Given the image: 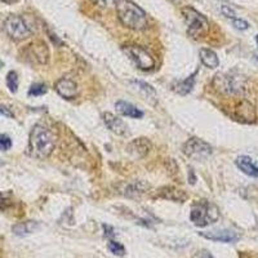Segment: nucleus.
Returning a JSON list of instances; mask_svg holds the SVG:
<instances>
[{
    "label": "nucleus",
    "instance_id": "nucleus-23",
    "mask_svg": "<svg viewBox=\"0 0 258 258\" xmlns=\"http://www.w3.org/2000/svg\"><path fill=\"white\" fill-rule=\"evenodd\" d=\"M109 249H110L111 253H114L115 256H124V253H126L124 247L122 246L120 243L115 242V240H110V242H109Z\"/></svg>",
    "mask_w": 258,
    "mask_h": 258
},
{
    "label": "nucleus",
    "instance_id": "nucleus-15",
    "mask_svg": "<svg viewBox=\"0 0 258 258\" xmlns=\"http://www.w3.org/2000/svg\"><path fill=\"white\" fill-rule=\"evenodd\" d=\"M150 190V185L146 181H134V182L129 183L127 189L124 190V195L128 198L137 199L139 196L145 195L146 192Z\"/></svg>",
    "mask_w": 258,
    "mask_h": 258
},
{
    "label": "nucleus",
    "instance_id": "nucleus-9",
    "mask_svg": "<svg viewBox=\"0 0 258 258\" xmlns=\"http://www.w3.org/2000/svg\"><path fill=\"white\" fill-rule=\"evenodd\" d=\"M56 91L57 93L65 100H73V98L78 97L79 91L78 85L74 80L69 78H62L56 83Z\"/></svg>",
    "mask_w": 258,
    "mask_h": 258
},
{
    "label": "nucleus",
    "instance_id": "nucleus-2",
    "mask_svg": "<svg viewBox=\"0 0 258 258\" xmlns=\"http://www.w3.org/2000/svg\"><path fill=\"white\" fill-rule=\"evenodd\" d=\"M118 17L120 22L130 30H143L147 27V17L146 13L130 0H115Z\"/></svg>",
    "mask_w": 258,
    "mask_h": 258
},
{
    "label": "nucleus",
    "instance_id": "nucleus-14",
    "mask_svg": "<svg viewBox=\"0 0 258 258\" xmlns=\"http://www.w3.org/2000/svg\"><path fill=\"white\" fill-rule=\"evenodd\" d=\"M115 109H117V113L122 117L132 118V119H141L143 117V113L139 109L127 101H118L115 104Z\"/></svg>",
    "mask_w": 258,
    "mask_h": 258
},
{
    "label": "nucleus",
    "instance_id": "nucleus-21",
    "mask_svg": "<svg viewBox=\"0 0 258 258\" xmlns=\"http://www.w3.org/2000/svg\"><path fill=\"white\" fill-rule=\"evenodd\" d=\"M6 87L12 93H16L18 89V75L16 71H9L6 75Z\"/></svg>",
    "mask_w": 258,
    "mask_h": 258
},
{
    "label": "nucleus",
    "instance_id": "nucleus-18",
    "mask_svg": "<svg viewBox=\"0 0 258 258\" xmlns=\"http://www.w3.org/2000/svg\"><path fill=\"white\" fill-rule=\"evenodd\" d=\"M30 49H31V56L34 57L36 62L39 63H47L49 60V51H48V47L44 43H36L35 45H30Z\"/></svg>",
    "mask_w": 258,
    "mask_h": 258
},
{
    "label": "nucleus",
    "instance_id": "nucleus-27",
    "mask_svg": "<svg viewBox=\"0 0 258 258\" xmlns=\"http://www.w3.org/2000/svg\"><path fill=\"white\" fill-rule=\"evenodd\" d=\"M221 10H222V13H224L226 17H229V18H235V12H234V9H231L229 5H222L221 6Z\"/></svg>",
    "mask_w": 258,
    "mask_h": 258
},
{
    "label": "nucleus",
    "instance_id": "nucleus-16",
    "mask_svg": "<svg viewBox=\"0 0 258 258\" xmlns=\"http://www.w3.org/2000/svg\"><path fill=\"white\" fill-rule=\"evenodd\" d=\"M199 56H200V61L203 62L205 67L208 69H216L220 65V60H218V56L216 52H213L212 49H208V48H203L199 52Z\"/></svg>",
    "mask_w": 258,
    "mask_h": 258
},
{
    "label": "nucleus",
    "instance_id": "nucleus-26",
    "mask_svg": "<svg viewBox=\"0 0 258 258\" xmlns=\"http://www.w3.org/2000/svg\"><path fill=\"white\" fill-rule=\"evenodd\" d=\"M0 115H3V117H5V118H10V119L14 118V114L10 111V109H8V107L4 106V105H1V104H0Z\"/></svg>",
    "mask_w": 258,
    "mask_h": 258
},
{
    "label": "nucleus",
    "instance_id": "nucleus-19",
    "mask_svg": "<svg viewBox=\"0 0 258 258\" xmlns=\"http://www.w3.org/2000/svg\"><path fill=\"white\" fill-rule=\"evenodd\" d=\"M196 75H198V70H196L194 74H191L189 78H186L185 80H181V82L174 83L173 91L177 92L178 95H187V93H190L192 89V87H194V83H195Z\"/></svg>",
    "mask_w": 258,
    "mask_h": 258
},
{
    "label": "nucleus",
    "instance_id": "nucleus-17",
    "mask_svg": "<svg viewBox=\"0 0 258 258\" xmlns=\"http://www.w3.org/2000/svg\"><path fill=\"white\" fill-rule=\"evenodd\" d=\"M39 229V224L35 221H25V222H19L14 225L12 229L13 234L17 236H26L28 234H32Z\"/></svg>",
    "mask_w": 258,
    "mask_h": 258
},
{
    "label": "nucleus",
    "instance_id": "nucleus-12",
    "mask_svg": "<svg viewBox=\"0 0 258 258\" xmlns=\"http://www.w3.org/2000/svg\"><path fill=\"white\" fill-rule=\"evenodd\" d=\"M200 235L205 239L213 240V242L220 243H234L239 239L238 233L233 230H214V231H205V233H200Z\"/></svg>",
    "mask_w": 258,
    "mask_h": 258
},
{
    "label": "nucleus",
    "instance_id": "nucleus-28",
    "mask_svg": "<svg viewBox=\"0 0 258 258\" xmlns=\"http://www.w3.org/2000/svg\"><path fill=\"white\" fill-rule=\"evenodd\" d=\"M92 1H93L97 6H100V8H106V6L109 5V3L115 1V0H92Z\"/></svg>",
    "mask_w": 258,
    "mask_h": 258
},
{
    "label": "nucleus",
    "instance_id": "nucleus-1",
    "mask_svg": "<svg viewBox=\"0 0 258 258\" xmlns=\"http://www.w3.org/2000/svg\"><path fill=\"white\" fill-rule=\"evenodd\" d=\"M54 135L47 127L36 124L32 127L28 139L30 154L38 159H47L54 150Z\"/></svg>",
    "mask_w": 258,
    "mask_h": 258
},
{
    "label": "nucleus",
    "instance_id": "nucleus-33",
    "mask_svg": "<svg viewBox=\"0 0 258 258\" xmlns=\"http://www.w3.org/2000/svg\"><path fill=\"white\" fill-rule=\"evenodd\" d=\"M1 65H3V63H1V62H0V67H1Z\"/></svg>",
    "mask_w": 258,
    "mask_h": 258
},
{
    "label": "nucleus",
    "instance_id": "nucleus-24",
    "mask_svg": "<svg viewBox=\"0 0 258 258\" xmlns=\"http://www.w3.org/2000/svg\"><path fill=\"white\" fill-rule=\"evenodd\" d=\"M12 147V139L9 135L0 134V151H8Z\"/></svg>",
    "mask_w": 258,
    "mask_h": 258
},
{
    "label": "nucleus",
    "instance_id": "nucleus-10",
    "mask_svg": "<svg viewBox=\"0 0 258 258\" xmlns=\"http://www.w3.org/2000/svg\"><path fill=\"white\" fill-rule=\"evenodd\" d=\"M151 148V142L148 141L147 138H145V137L133 139V141L127 146V150H128L129 154L132 155V156L137 157V159H139V157H145L146 155L150 152Z\"/></svg>",
    "mask_w": 258,
    "mask_h": 258
},
{
    "label": "nucleus",
    "instance_id": "nucleus-4",
    "mask_svg": "<svg viewBox=\"0 0 258 258\" xmlns=\"http://www.w3.org/2000/svg\"><path fill=\"white\" fill-rule=\"evenodd\" d=\"M182 14L186 26H187V34L190 36L196 39L207 34L209 23H208L207 18L203 16L202 13H199L198 10L191 8V6H183Z\"/></svg>",
    "mask_w": 258,
    "mask_h": 258
},
{
    "label": "nucleus",
    "instance_id": "nucleus-32",
    "mask_svg": "<svg viewBox=\"0 0 258 258\" xmlns=\"http://www.w3.org/2000/svg\"><path fill=\"white\" fill-rule=\"evenodd\" d=\"M256 41H257V44H258V35H257V36H256Z\"/></svg>",
    "mask_w": 258,
    "mask_h": 258
},
{
    "label": "nucleus",
    "instance_id": "nucleus-13",
    "mask_svg": "<svg viewBox=\"0 0 258 258\" xmlns=\"http://www.w3.org/2000/svg\"><path fill=\"white\" fill-rule=\"evenodd\" d=\"M236 167L242 170L243 173H246L249 177H255L258 178V163L256 160H253L251 156H247V155H242L235 160Z\"/></svg>",
    "mask_w": 258,
    "mask_h": 258
},
{
    "label": "nucleus",
    "instance_id": "nucleus-8",
    "mask_svg": "<svg viewBox=\"0 0 258 258\" xmlns=\"http://www.w3.org/2000/svg\"><path fill=\"white\" fill-rule=\"evenodd\" d=\"M102 119H104V123L106 124L107 128L115 134L122 135V137L129 134V127L127 126L123 119H120L117 115H114L111 113H104L102 114Z\"/></svg>",
    "mask_w": 258,
    "mask_h": 258
},
{
    "label": "nucleus",
    "instance_id": "nucleus-22",
    "mask_svg": "<svg viewBox=\"0 0 258 258\" xmlns=\"http://www.w3.org/2000/svg\"><path fill=\"white\" fill-rule=\"evenodd\" d=\"M48 92V87L43 83H35L30 87L28 89V96H34V97H38V96L45 95Z\"/></svg>",
    "mask_w": 258,
    "mask_h": 258
},
{
    "label": "nucleus",
    "instance_id": "nucleus-7",
    "mask_svg": "<svg viewBox=\"0 0 258 258\" xmlns=\"http://www.w3.org/2000/svg\"><path fill=\"white\" fill-rule=\"evenodd\" d=\"M182 151L190 159H194V160H203V159H207L209 155L212 154V146L207 142L202 141L200 138H196V137H192V138L187 139V141L183 143Z\"/></svg>",
    "mask_w": 258,
    "mask_h": 258
},
{
    "label": "nucleus",
    "instance_id": "nucleus-5",
    "mask_svg": "<svg viewBox=\"0 0 258 258\" xmlns=\"http://www.w3.org/2000/svg\"><path fill=\"white\" fill-rule=\"evenodd\" d=\"M4 28H5L6 34L9 35L13 40H25V39L30 38L32 35L31 28L26 23L25 19L21 16H12L6 17L4 21Z\"/></svg>",
    "mask_w": 258,
    "mask_h": 258
},
{
    "label": "nucleus",
    "instance_id": "nucleus-20",
    "mask_svg": "<svg viewBox=\"0 0 258 258\" xmlns=\"http://www.w3.org/2000/svg\"><path fill=\"white\" fill-rule=\"evenodd\" d=\"M132 85L135 89H138V91L141 92V95L145 96L150 102H151V100H154V101L156 100V92H155V89L152 88L151 85L147 84V83L141 82V80H134V82H132Z\"/></svg>",
    "mask_w": 258,
    "mask_h": 258
},
{
    "label": "nucleus",
    "instance_id": "nucleus-3",
    "mask_svg": "<svg viewBox=\"0 0 258 258\" xmlns=\"http://www.w3.org/2000/svg\"><path fill=\"white\" fill-rule=\"evenodd\" d=\"M220 217L218 208L208 200H199L191 207L190 220L195 226L205 227L214 224Z\"/></svg>",
    "mask_w": 258,
    "mask_h": 258
},
{
    "label": "nucleus",
    "instance_id": "nucleus-25",
    "mask_svg": "<svg viewBox=\"0 0 258 258\" xmlns=\"http://www.w3.org/2000/svg\"><path fill=\"white\" fill-rule=\"evenodd\" d=\"M233 25L235 26L238 30H247L249 27V23L244 19H240V18H234L233 19Z\"/></svg>",
    "mask_w": 258,
    "mask_h": 258
},
{
    "label": "nucleus",
    "instance_id": "nucleus-29",
    "mask_svg": "<svg viewBox=\"0 0 258 258\" xmlns=\"http://www.w3.org/2000/svg\"><path fill=\"white\" fill-rule=\"evenodd\" d=\"M196 258H213L208 252H202Z\"/></svg>",
    "mask_w": 258,
    "mask_h": 258
},
{
    "label": "nucleus",
    "instance_id": "nucleus-34",
    "mask_svg": "<svg viewBox=\"0 0 258 258\" xmlns=\"http://www.w3.org/2000/svg\"><path fill=\"white\" fill-rule=\"evenodd\" d=\"M257 60H258V57H257Z\"/></svg>",
    "mask_w": 258,
    "mask_h": 258
},
{
    "label": "nucleus",
    "instance_id": "nucleus-11",
    "mask_svg": "<svg viewBox=\"0 0 258 258\" xmlns=\"http://www.w3.org/2000/svg\"><path fill=\"white\" fill-rule=\"evenodd\" d=\"M157 198L167 199V200H172V202L183 203L187 200V194L183 190L177 189L176 186H164L161 189L157 190L156 192Z\"/></svg>",
    "mask_w": 258,
    "mask_h": 258
},
{
    "label": "nucleus",
    "instance_id": "nucleus-6",
    "mask_svg": "<svg viewBox=\"0 0 258 258\" xmlns=\"http://www.w3.org/2000/svg\"><path fill=\"white\" fill-rule=\"evenodd\" d=\"M123 52L129 57V60H132L135 66L138 67L139 70H143V71H147V70H151L155 65V61L152 58V56L146 51L145 48L139 47V45L135 44H129L124 45Z\"/></svg>",
    "mask_w": 258,
    "mask_h": 258
},
{
    "label": "nucleus",
    "instance_id": "nucleus-30",
    "mask_svg": "<svg viewBox=\"0 0 258 258\" xmlns=\"http://www.w3.org/2000/svg\"><path fill=\"white\" fill-rule=\"evenodd\" d=\"M1 1H4V3L6 4H13V3H16L17 0H1Z\"/></svg>",
    "mask_w": 258,
    "mask_h": 258
},
{
    "label": "nucleus",
    "instance_id": "nucleus-31",
    "mask_svg": "<svg viewBox=\"0 0 258 258\" xmlns=\"http://www.w3.org/2000/svg\"><path fill=\"white\" fill-rule=\"evenodd\" d=\"M168 1H170V3H174V4H178L181 0H168Z\"/></svg>",
    "mask_w": 258,
    "mask_h": 258
}]
</instances>
